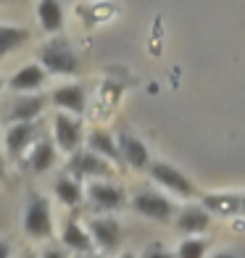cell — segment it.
I'll list each match as a JSON object with an SVG mask.
<instances>
[{"mask_svg": "<svg viewBox=\"0 0 245 258\" xmlns=\"http://www.w3.org/2000/svg\"><path fill=\"white\" fill-rule=\"evenodd\" d=\"M150 177H153L156 184H161L163 190H169L179 198H195L198 195V187L193 184V179L188 174H182L177 166H171L166 161H153V166L148 169Z\"/></svg>", "mask_w": 245, "mask_h": 258, "instance_id": "obj_5", "label": "cell"}, {"mask_svg": "<svg viewBox=\"0 0 245 258\" xmlns=\"http://www.w3.org/2000/svg\"><path fill=\"white\" fill-rule=\"evenodd\" d=\"M37 19H40V27L45 32H61L64 29V6L61 0H40L37 3Z\"/></svg>", "mask_w": 245, "mask_h": 258, "instance_id": "obj_19", "label": "cell"}, {"mask_svg": "<svg viewBox=\"0 0 245 258\" xmlns=\"http://www.w3.org/2000/svg\"><path fill=\"white\" fill-rule=\"evenodd\" d=\"M45 79H48V69H45L42 63H27V66H21L19 72L8 79V87L21 95V92L40 90L45 85Z\"/></svg>", "mask_w": 245, "mask_h": 258, "instance_id": "obj_15", "label": "cell"}, {"mask_svg": "<svg viewBox=\"0 0 245 258\" xmlns=\"http://www.w3.org/2000/svg\"><path fill=\"white\" fill-rule=\"evenodd\" d=\"M21 258H40V255H37V253H24Z\"/></svg>", "mask_w": 245, "mask_h": 258, "instance_id": "obj_28", "label": "cell"}, {"mask_svg": "<svg viewBox=\"0 0 245 258\" xmlns=\"http://www.w3.org/2000/svg\"><path fill=\"white\" fill-rule=\"evenodd\" d=\"M53 140H55L58 150H64L69 156L82 150V140H85L82 121L74 119V116H69L66 111H58L53 116Z\"/></svg>", "mask_w": 245, "mask_h": 258, "instance_id": "obj_6", "label": "cell"}, {"mask_svg": "<svg viewBox=\"0 0 245 258\" xmlns=\"http://www.w3.org/2000/svg\"><path fill=\"white\" fill-rule=\"evenodd\" d=\"M140 258H177V253H171L166 248H161V245H150L140 253Z\"/></svg>", "mask_w": 245, "mask_h": 258, "instance_id": "obj_23", "label": "cell"}, {"mask_svg": "<svg viewBox=\"0 0 245 258\" xmlns=\"http://www.w3.org/2000/svg\"><path fill=\"white\" fill-rule=\"evenodd\" d=\"M82 258H106V253H87V255H82Z\"/></svg>", "mask_w": 245, "mask_h": 258, "instance_id": "obj_26", "label": "cell"}, {"mask_svg": "<svg viewBox=\"0 0 245 258\" xmlns=\"http://www.w3.org/2000/svg\"><path fill=\"white\" fill-rule=\"evenodd\" d=\"M87 148L95 150L98 156L108 158L111 163H124L121 158V148H119V137H113L106 129H92L87 135Z\"/></svg>", "mask_w": 245, "mask_h": 258, "instance_id": "obj_16", "label": "cell"}, {"mask_svg": "<svg viewBox=\"0 0 245 258\" xmlns=\"http://www.w3.org/2000/svg\"><path fill=\"white\" fill-rule=\"evenodd\" d=\"M211 216L214 214L206 206H185V208H179L177 219H174V227L185 237H201L211 227Z\"/></svg>", "mask_w": 245, "mask_h": 258, "instance_id": "obj_9", "label": "cell"}, {"mask_svg": "<svg viewBox=\"0 0 245 258\" xmlns=\"http://www.w3.org/2000/svg\"><path fill=\"white\" fill-rule=\"evenodd\" d=\"M90 234H92V240H95V248L100 253H116L121 248V240H124V232H121V224L116 219L111 216H95V219H90V224H87Z\"/></svg>", "mask_w": 245, "mask_h": 258, "instance_id": "obj_7", "label": "cell"}, {"mask_svg": "<svg viewBox=\"0 0 245 258\" xmlns=\"http://www.w3.org/2000/svg\"><path fill=\"white\" fill-rule=\"evenodd\" d=\"M211 258H240V253H235V250H216Z\"/></svg>", "mask_w": 245, "mask_h": 258, "instance_id": "obj_25", "label": "cell"}, {"mask_svg": "<svg viewBox=\"0 0 245 258\" xmlns=\"http://www.w3.org/2000/svg\"><path fill=\"white\" fill-rule=\"evenodd\" d=\"M87 201L95 206L98 211H119L127 203V192L119 184H113L108 179H92L87 184Z\"/></svg>", "mask_w": 245, "mask_h": 258, "instance_id": "obj_8", "label": "cell"}, {"mask_svg": "<svg viewBox=\"0 0 245 258\" xmlns=\"http://www.w3.org/2000/svg\"><path fill=\"white\" fill-rule=\"evenodd\" d=\"M24 232L32 240H50L53 237V211L48 198L37 192L29 195L27 208H24Z\"/></svg>", "mask_w": 245, "mask_h": 258, "instance_id": "obj_2", "label": "cell"}, {"mask_svg": "<svg viewBox=\"0 0 245 258\" xmlns=\"http://www.w3.org/2000/svg\"><path fill=\"white\" fill-rule=\"evenodd\" d=\"M132 208L140 216H145L150 221H158V224H169V221H174L179 214L177 206H174L163 192H156V190H140L132 198Z\"/></svg>", "mask_w": 245, "mask_h": 258, "instance_id": "obj_3", "label": "cell"}, {"mask_svg": "<svg viewBox=\"0 0 245 258\" xmlns=\"http://www.w3.org/2000/svg\"><path fill=\"white\" fill-rule=\"evenodd\" d=\"M242 216H245V195H242Z\"/></svg>", "mask_w": 245, "mask_h": 258, "instance_id": "obj_29", "label": "cell"}, {"mask_svg": "<svg viewBox=\"0 0 245 258\" xmlns=\"http://www.w3.org/2000/svg\"><path fill=\"white\" fill-rule=\"evenodd\" d=\"M45 105H48V100H45V98H40V95H24V92H21L16 100H11L8 111H6V121L8 124L34 121L45 111Z\"/></svg>", "mask_w": 245, "mask_h": 258, "instance_id": "obj_11", "label": "cell"}, {"mask_svg": "<svg viewBox=\"0 0 245 258\" xmlns=\"http://www.w3.org/2000/svg\"><path fill=\"white\" fill-rule=\"evenodd\" d=\"M61 245L72 253L79 255H87V253H95V240H92L90 229H85L77 219H69L64 229H61Z\"/></svg>", "mask_w": 245, "mask_h": 258, "instance_id": "obj_12", "label": "cell"}, {"mask_svg": "<svg viewBox=\"0 0 245 258\" xmlns=\"http://www.w3.org/2000/svg\"><path fill=\"white\" fill-rule=\"evenodd\" d=\"M50 103L55 105L58 111H69V113H85L87 105V95L82 85H61L50 92Z\"/></svg>", "mask_w": 245, "mask_h": 258, "instance_id": "obj_14", "label": "cell"}, {"mask_svg": "<svg viewBox=\"0 0 245 258\" xmlns=\"http://www.w3.org/2000/svg\"><path fill=\"white\" fill-rule=\"evenodd\" d=\"M55 153H58V145H55V140H37L32 148V153H29V169L34 174H45V171H50L53 169V163H55Z\"/></svg>", "mask_w": 245, "mask_h": 258, "instance_id": "obj_18", "label": "cell"}, {"mask_svg": "<svg viewBox=\"0 0 245 258\" xmlns=\"http://www.w3.org/2000/svg\"><path fill=\"white\" fill-rule=\"evenodd\" d=\"M40 258H69V253H66L64 245H50V248H45L40 253Z\"/></svg>", "mask_w": 245, "mask_h": 258, "instance_id": "obj_24", "label": "cell"}, {"mask_svg": "<svg viewBox=\"0 0 245 258\" xmlns=\"http://www.w3.org/2000/svg\"><path fill=\"white\" fill-rule=\"evenodd\" d=\"M66 169L77 179H108V177H113L111 161L98 156L95 150H90V148L72 153V158H69V163H66Z\"/></svg>", "mask_w": 245, "mask_h": 258, "instance_id": "obj_4", "label": "cell"}, {"mask_svg": "<svg viewBox=\"0 0 245 258\" xmlns=\"http://www.w3.org/2000/svg\"><path fill=\"white\" fill-rule=\"evenodd\" d=\"M34 137H37V124H34V121L8 124V129H6V150H8V158H19V156L34 143Z\"/></svg>", "mask_w": 245, "mask_h": 258, "instance_id": "obj_13", "label": "cell"}, {"mask_svg": "<svg viewBox=\"0 0 245 258\" xmlns=\"http://www.w3.org/2000/svg\"><path fill=\"white\" fill-rule=\"evenodd\" d=\"M53 192H55L58 201H61L64 206H69V208H77L82 201H85V195H87V190L82 187V179L72 177V174L58 177L55 184H53Z\"/></svg>", "mask_w": 245, "mask_h": 258, "instance_id": "obj_17", "label": "cell"}, {"mask_svg": "<svg viewBox=\"0 0 245 258\" xmlns=\"http://www.w3.org/2000/svg\"><path fill=\"white\" fill-rule=\"evenodd\" d=\"M119 258H140V255H135V253L127 250V253H119Z\"/></svg>", "mask_w": 245, "mask_h": 258, "instance_id": "obj_27", "label": "cell"}, {"mask_svg": "<svg viewBox=\"0 0 245 258\" xmlns=\"http://www.w3.org/2000/svg\"><path fill=\"white\" fill-rule=\"evenodd\" d=\"M119 148H121V158H124V163L130 169L145 171V169L153 166V161H150V150H148V145L140 137H135L130 132H121L119 135Z\"/></svg>", "mask_w": 245, "mask_h": 258, "instance_id": "obj_10", "label": "cell"}, {"mask_svg": "<svg viewBox=\"0 0 245 258\" xmlns=\"http://www.w3.org/2000/svg\"><path fill=\"white\" fill-rule=\"evenodd\" d=\"M174 253H177V258H206L208 242L203 237H185Z\"/></svg>", "mask_w": 245, "mask_h": 258, "instance_id": "obj_22", "label": "cell"}, {"mask_svg": "<svg viewBox=\"0 0 245 258\" xmlns=\"http://www.w3.org/2000/svg\"><path fill=\"white\" fill-rule=\"evenodd\" d=\"M203 206L219 216H232L242 214V195H206Z\"/></svg>", "mask_w": 245, "mask_h": 258, "instance_id": "obj_20", "label": "cell"}, {"mask_svg": "<svg viewBox=\"0 0 245 258\" xmlns=\"http://www.w3.org/2000/svg\"><path fill=\"white\" fill-rule=\"evenodd\" d=\"M40 63L48 69V74H58V77H74L79 72L77 53L72 50V45L61 37L45 42L40 48Z\"/></svg>", "mask_w": 245, "mask_h": 258, "instance_id": "obj_1", "label": "cell"}, {"mask_svg": "<svg viewBox=\"0 0 245 258\" xmlns=\"http://www.w3.org/2000/svg\"><path fill=\"white\" fill-rule=\"evenodd\" d=\"M29 40V29H21V27H3L0 29V53L8 55V53H14L16 48H21Z\"/></svg>", "mask_w": 245, "mask_h": 258, "instance_id": "obj_21", "label": "cell"}]
</instances>
